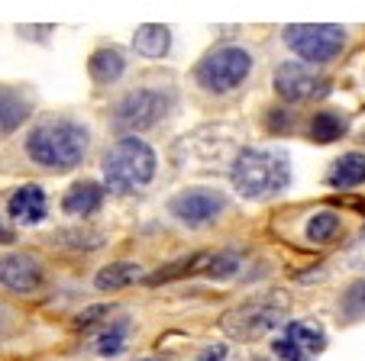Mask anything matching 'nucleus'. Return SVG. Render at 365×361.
I'll use <instances>...</instances> for the list:
<instances>
[{
  "instance_id": "ddd939ff",
  "label": "nucleus",
  "mask_w": 365,
  "mask_h": 361,
  "mask_svg": "<svg viewBox=\"0 0 365 361\" xmlns=\"http://www.w3.org/2000/svg\"><path fill=\"white\" fill-rule=\"evenodd\" d=\"M346 132H349V116H346L343 110H333V107L317 110L307 123V139L310 142H317V145L339 142Z\"/></svg>"
},
{
  "instance_id": "dca6fc26",
  "label": "nucleus",
  "mask_w": 365,
  "mask_h": 361,
  "mask_svg": "<svg viewBox=\"0 0 365 361\" xmlns=\"http://www.w3.org/2000/svg\"><path fill=\"white\" fill-rule=\"evenodd\" d=\"M101 204H103V187L94 184V181H78L62 197V210L68 216H91V213L101 210Z\"/></svg>"
},
{
  "instance_id": "1a4fd4ad",
  "label": "nucleus",
  "mask_w": 365,
  "mask_h": 361,
  "mask_svg": "<svg viewBox=\"0 0 365 361\" xmlns=\"http://www.w3.org/2000/svg\"><path fill=\"white\" fill-rule=\"evenodd\" d=\"M168 213H172L178 223L200 229V226H210L227 213V197L220 191H210V187H187V191L175 194L168 200Z\"/></svg>"
},
{
  "instance_id": "5701e85b",
  "label": "nucleus",
  "mask_w": 365,
  "mask_h": 361,
  "mask_svg": "<svg viewBox=\"0 0 365 361\" xmlns=\"http://www.w3.org/2000/svg\"><path fill=\"white\" fill-rule=\"evenodd\" d=\"M210 278L223 281V278H233L236 271H240V255L236 252H220V255H210L207 258V268H204Z\"/></svg>"
},
{
  "instance_id": "f257e3e1",
  "label": "nucleus",
  "mask_w": 365,
  "mask_h": 361,
  "mask_svg": "<svg viewBox=\"0 0 365 361\" xmlns=\"http://www.w3.org/2000/svg\"><path fill=\"white\" fill-rule=\"evenodd\" d=\"M230 181L246 200H272L291 184V162L282 149L246 145L230 164Z\"/></svg>"
},
{
  "instance_id": "f8f14e48",
  "label": "nucleus",
  "mask_w": 365,
  "mask_h": 361,
  "mask_svg": "<svg viewBox=\"0 0 365 361\" xmlns=\"http://www.w3.org/2000/svg\"><path fill=\"white\" fill-rule=\"evenodd\" d=\"M46 210H48V200H46V191L39 184H23L14 191L7 204V216L20 226H36L46 219Z\"/></svg>"
},
{
  "instance_id": "0eeeda50",
  "label": "nucleus",
  "mask_w": 365,
  "mask_h": 361,
  "mask_svg": "<svg viewBox=\"0 0 365 361\" xmlns=\"http://www.w3.org/2000/svg\"><path fill=\"white\" fill-rule=\"evenodd\" d=\"M172 107V94L168 90H155V88H136L130 94H123L113 107V126L126 136L149 130L168 113Z\"/></svg>"
},
{
  "instance_id": "39448f33",
  "label": "nucleus",
  "mask_w": 365,
  "mask_h": 361,
  "mask_svg": "<svg viewBox=\"0 0 365 361\" xmlns=\"http://www.w3.org/2000/svg\"><path fill=\"white\" fill-rule=\"evenodd\" d=\"M249 75H252V52L242 46H233V42L210 48L194 68V81L207 94H230Z\"/></svg>"
},
{
  "instance_id": "bb28decb",
  "label": "nucleus",
  "mask_w": 365,
  "mask_h": 361,
  "mask_svg": "<svg viewBox=\"0 0 365 361\" xmlns=\"http://www.w3.org/2000/svg\"><path fill=\"white\" fill-rule=\"evenodd\" d=\"M139 361H165V358H139Z\"/></svg>"
},
{
  "instance_id": "aec40b11",
  "label": "nucleus",
  "mask_w": 365,
  "mask_h": 361,
  "mask_svg": "<svg viewBox=\"0 0 365 361\" xmlns=\"http://www.w3.org/2000/svg\"><path fill=\"white\" fill-rule=\"evenodd\" d=\"M130 329H133V323L126 320V316H120V320H110V326L97 335L94 352L103 355V358H113V355H120L126 348V342H130Z\"/></svg>"
},
{
  "instance_id": "7ed1b4c3",
  "label": "nucleus",
  "mask_w": 365,
  "mask_h": 361,
  "mask_svg": "<svg viewBox=\"0 0 365 361\" xmlns=\"http://www.w3.org/2000/svg\"><path fill=\"white\" fill-rule=\"evenodd\" d=\"M155 152L139 136H123L103 152V181L113 194H136L155 177Z\"/></svg>"
},
{
  "instance_id": "4468645a",
  "label": "nucleus",
  "mask_w": 365,
  "mask_h": 361,
  "mask_svg": "<svg viewBox=\"0 0 365 361\" xmlns=\"http://www.w3.org/2000/svg\"><path fill=\"white\" fill-rule=\"evenodd\" d=\"M327 184L336 191H352V187L365 184V155L362 152H346L327 171Z\"/></svg>"
},
{
  "instance_id": "393cba45",
  "label": "nucleus",
  "mask_w": 365,
  "mask_h": 361,
  "mask_svg": "<svg viewBox=\"0 0 365 361\" xmlns=\"http://www.w3.org/2000/svg\"><path fill=\"white\" fill-rule=\"evenodd\" d=\"M113 307H107V303H103V307H88L84 310V313H78V320H75V326L81 329V326H91V323H97V320H103V316L110 313Z\"/></svg>"
},
{
  "instance_id": "9b49d317",
  "label": "nucleus",
  "mask_w": 365,
  "mask_h": 361,
  "mask_svg": "<svg viewBox=\"0 0 365 361\" xmlns=\"http://www.w3.org/2000/svg\"><path fill=\"white\" fill-rule=\"evenodd\" d=\"M0 284L14 293H33L42 287V265L33 255L7 252L0 255Z\"/></svg>"
},
{
  "instance_id": "20e7f679",
  "label": "nucleus",
  "mask_w": 365,
  "mask_h": 361,
  "mask_svg": "<svg viewBox=\"0 0 365 361\" xmlns=\"http://www.w3.org/2000/svg\"><path fill=\"white\" fill-rule=\"evenodd\" d=\"M288 303L278 297H255L246 300L240 307H233L220 320V329L233 342H259L265 335H272L278 329L282 333L288 326Z\"/></svg>"
},
{
  "instance_id": "412c9836",
  "label": "nucleus",
  "mask_w": 365,
  "mask_h": 361,
  "mask_svg": "<svg viewBox=\"0 0 365 361\" xmlns=\"http://www.w3.org/2000/svg\"><path fill=\"white\" fill-rule=\"evenodd\" d=\"M339 310V323H359L365 320V278L362 281H352L349 287L343 291L336 303Z\"/></svg>"
},
{
  "instance_id": "6e6552de",
  "label": "nucleus",
  "mask_w": 365,
  "mask_h": 361,
  "mask_svg": "<svg viewBox=\"0 0 365 361\" xmlns=\"http://www.w3.org/2000/svg\"><path fill=\"white\" fill-rule=\"evenodd\" d=\"M327 352V329L310 320H291L272 339V355L278 361H317Z\"/></svg>"
},
{
  "instance_id": "2eb2a0df",
  "label": "nucleus",
  "mask_w": 365,
  "mask_h": 361,
  "mask_svg": "<svg viewBox=\"0 0 365 361\" xmlns=\"http://www.w3.org/2000/svg\"><path fill=\"white\" fill-rule=\"evenodd\" d=\"M29 113H33V103H29L16 88L0 84V136L16 132L29 120Z\"/></svg>"
},
{
  "instance_id": "a211bd4d",
  "label": "nucleus",
  "mask_w": 365,
  "mask_h": 361,
  "mask_svg": "<svg viewBox=\"0 0 365 361\" xmlns=\"http://www.w3.org/2000/svg\"><path fill=\"white\" fill-rule=\"evenodd\" d=\"M168 46H172V33H168V26H159V23H145V26H139L136 36H133L136 55L149 58V62L162 58V55L168 52Z\"/></svg>"
},
{
  "instance_id": "423d86ee",
  "label": "nucleus",
  "mask_w": 365,
  "mask_h": 361,
  "mask_svg": "<svg viewBox=\"0 0 365 361\" xmlns=\"http://www.w3.org/2000/svg\"><path fill=\"white\" fill-rule=\"evenodd\" d=\"M282 39L307 65H330L349 42V29L336 23H294L284 26Z\"/></svg>"
},
{
  "instance_id": "f3484780",
  "label": "nucleus",
  "mask_w": 365,
  "mask_h": 361,
  "mask_svg": "<svg viewBox=\"0 0 365 361\" xmlns=\"http://www.w3.org/2000/svg\"><path fill=\"white\" fill-rule=\"evenodd\" d=\"M123 71H126V58H123V52H120L117 46H103L88 58V75L94 78L97 84L120 81Z\"/></svg>"
},
{
  "instance_id": "4be33fe9",
  "label": "nucleus",
  "mask_w": 365,
  "mask_h": 361,
  "mask_svg": "<svg viewBox=\"0 0 365 361\" xmlns=\"http://www.w3.org/2000/svg\"><path fill=\"white\" fill-rule=\"evenodd\" d=\"M336 232H339V216L333 210L314 213V216L307 219V226H304V236H307L310 242H317V246H324V242L336 239Z\"/></svg>"
},
{
  "instance_id": "6ab92c4d",
  "label": "nucleus",
  "mask_w": 365,
  "mask_h": 361,
  "mask_svg": "<svg viewBox=\"0 0 365 361\" xmlns=\"http://www.w3.org/2000/svg\"><path fill=\"white\" fill-rule=\"evenodd\" d=\"M143 278V265L139 261H113V265L101 268L94 278L97 291H123V287L136 284Z\"/></svg>"
},
{
  "instance_id": "a878e982",
  "label": "nucleus",
  "mask_w": 365,
  "mask_h": 361,
  "mask_svg": "<svg viewBox=\"0 0 365 361\" xmlns=\"http://www.w3.org/2000/svg\"><path fill=\"white\" fill-rule=\"evenodd\" d=\"M0 242H14V232H10L4 223H0Z\"/></svg>"
},
{
  "instance_id": "b1692460",
  "label": "nucleus",
  "mask_w": 365,
  "mask_h": 361,
  "mask_svg": "<svg viewBox=\"0 0 365 361\" xmlns=\"http://www.w3.org/2000/svg\"><path fill=\"white\" fill-rule=\"evenodd\" d=\"M197 361H236V355L227 342H217V345H207L204 352L197 355Z\"/></svg>"
},
{
  "instance_id": "f03ea898",
  "label": "nucleus",
  "mask_w": 365,
  "mask_h": 361,
  "mask_svg": "<svg viewBox=\"0 0 365 361\" xmlns=\"http://www.w3.org/2000/svg\"><path fill=\"white\" fill-rule=\"evenodd\" d=\"M91 149V132L84 123L58 116V120H46V123L33 126L26 136V155L46 171H71L84 162Z\"/></svg>"
},
{
  "instance_id": "9d476101",
  "label": "nucleus",
  "mask_w": 365,
  "mask_h": 361,
  "mask_svg": "<svg viewBox=\"0 0 365 361\" xmlns=\"http://www.w3.org/2000/svg\"><path fill=\"white\" fill-rule=\"evenodd\" d=\"M272 84H275V94L282 97L284 103H307V100H317V97H324L327 90H330L327 88V84H330L327 78L314 75V71L301 62L278 65Z\"/></svg>"
}]
</instances>
